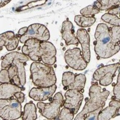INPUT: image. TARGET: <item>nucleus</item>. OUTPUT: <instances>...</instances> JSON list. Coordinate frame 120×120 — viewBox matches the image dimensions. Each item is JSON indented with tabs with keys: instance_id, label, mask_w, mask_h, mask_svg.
Returning a JSON list of instances; mask_svg holds the SVG:
<instances>
[{
	"instance_id": "obj_1",
	"label": "nucleus",
	"mask_w": 120,
	"mask_h": 120,
	"mask_svg": "<svg viewBox=\"0 0 120 120\" xmlns=\"http://www.w3.org/2000/svg\"><path fill=\"white\" fill-rule=\"evenodd\" d=\"M94 50L102 58L111 57L120 50V26L109 27L106 24H98L95 33Z\"/></svg>"
},
{
	"instance_id": "obj_2",
	"label": "nucleus",
	"mask_w": 120,
	"mask_h": 120,
	"mask_svg": "<svg viewBox=\"0 0 120 120\" xmlns=\"http://www.w3.org/2000/svg\"><path fill=\"white\" fill-rule=\"evenodd\" d=\"M22 48L24 54L36 62H42L48 65L54 64L56 62L57 51L54 45L47 41H41L31 38L24 43Z\"/></svg>"
},
{
	"instance_id": "obj_3",
	"label": "nucleus",
	"mask_w": 120,
	"mask_h": 120,
	"mask_svg": "<svg viewBox=\"0 0 120 120\" xmlns=\"http://www.w3.org/2000/svg\"><path fill=\"white\" fill-rule=\"evenodd\" d=\"M92 84L89 90L90 99L86 102L84 108L75 117V120H84L88 113L98 109L100 107H104L105 102L110 94L109 91L105 88L101 92V88L98 84Z\"/></svg>"
},
{
	"instance_id": "obj_4",
	"label": "nucleus",
	"mask_w": 120,
	"mask_h": 120,
	"mask_svg": "<svg viewBox=\"0 0 120 120\" xmlns=\"http://www.w3.org/2000/svg\"><path fill=\"white\" fill-rule=\"evenodd\" d=\"M30 71L33 83L36 86L49 87L57 82L54 70L50 65L34 61L31 65Z\"/></svg>"
},
{
	"instance_id": "obj_5",
	"label": "nucleus",
	"mask_w": 120,
	"mask_h": 120,
	"mask_svg": "<svg viewBox=\"0 0 120 120\" xmlns=\"http://www.w3.org/2000/svg\"><path fill=\"white\" fill-rule=\"evenodd\" d=\"M51 101L49 103L38 102L37 106L39 109V112L43 116L50 120L56 119L58 117L60 108L64 104L62 94L60 92L56 93Z\"/></svg>"
},
{
	"instance_id": "obj_6",
	"label": "nucleus",
	"mask_w": 120,
	"mask_h": 120,
	"mask_svg": "<svg viewBox=\"0 0 120 120\" xmlns=\"http://www.w3.org/2000/svg\"><path fill=\"white\" fill-rule=\"evenodd\" d=\"M22 106L15 99H0V117L6 120H16L22 116Z\"/></svg>"
},
{
	"instance_id": "obj_7",
	"label": "nucleus",
	"mask_w": 120,
	"mask_h": 120,
	"mask_svg": "<svg viewBox=\"0 0 120 120\" xmlns=\"http://www.w3.org/2000/svg\"><path fill=\"white\" fill-rule=\"evenodd\" d=\"M50 38V32L48 29L43 24L35 23L27 27L24 34L20 36V41L22 43H24L26 41L31 38L44 41H48Z\"/></svg>"
},
{
	"instance_id": "obj_8",
	"label": "nucleus",
	"mask_w": 120,
	"mask_h": 120,
	"mask_svg": "<svg viewBox=\"0 0 120 120\" xmlns=\"http://www.w3.org/2000/svg\"><path fill=\"white\" fill-rule=\"evenodd\" d=\"M119 67V63L103 66L95 71L93 78L96 81H99L101 85L108 86L112 83L115 73Z\"/></svg>"
},
{
	"instance_id": "obj_9",
	"label": "nucleus",
	"mask_w": 120,
	"mask_h": 120,
	"mask_svg": "<svg viewBox=\"0 0 120 120\" xmlns=\"http://www.w3.org/2000/svg\"><path fill=\"white\" fill-rule=\"evenodd\" d=\"M64 57L67 64L76 70H83L87 67L88 63L84 59L79 48L70 49L66 51Z\"/></svg>"
},
{
	"instance_id": "obj_10",
	"label": "nucleus",
	"mask_w": 120,
	"mask_h": 120,
	"mask_svg": "<svg viewBox=\"0 0 120 120\" xmlns=\"http://www.w3.org/2000/svg\"><path fill=\"white\" fill-rule=\"evenodd\" d=\"M64 107L70 109L74 115L77 114L82 104L84 96L76 89L68 90L65 94Z\"/></svg>"
},
{
	"instance_id": "obj_11",
	"label": "nucleus",
	"mask_w": 120,
	"mask_h": 120,
	"mask_svg": "<svg viewBox=\"0 0 120 120\" xmlns=\"http://www.w3.org/2000/svg\"><path fill=\"white\" fill-rule=\"evenodd\" d=\"M57 88L55 84L49 87L33 88L30 90L29 96L35 101H45L53 95Z\"/></svg>"
},
{
	"instance_id": "obj_12",
	"label": "nucleus",
	"mask_w": 120,
	"mask_h": 120,
	"mask_svg": "<svg viewBox=\"0 0 120 120\" xmlns=\"http://www.w3.org/2000/svg\"><path fill=\"white\" fill-rule=\"evenodd\" d=\"M77 38L81 45L83 56L86 61L88 63L90 58V35L86 29L81 28L79 29L77 31Z\"/></svg>"
},
{
	"instance_id": "obj_13",
	"label": "nucleus",
	"mask_w": 120,
	"mask_h": 120,
	"mask_svg": "<svg viewBox=\"0 0 120 120\" xmlns=\"http://www.w3.org/2000/svg\"><path fill=\"white\" fill-rule=\"evenodd\" d=\"M74 28L71 22L65 20L63 22L61 33L67 45H78V40L74 34Z\"/></svg>"
},
{
	"instance_id": "obj_14",
	"label": "nucleus",
	"mask_w": 120,
	"mask_h": 120,
	"mask_svg": "<svg viewBox=\"0 0 120 120\" xmlns=\"http://www.w3.org/2000/svg\"><path fill=\"white\" fill-rule=\"evenodd\" d=\"M120 101L112 100L109 106L103 110L99 114L98 120H109L120 115Z\"/></svg>"
},
{
	"instance_id": "obj_15",
	"label": "nucleus",
	"mask_w": 120,
	"mask_h": 120,
	"mask_svg": "<svg viewBox=\"0 0 120 120\" xmlns=\"http://www.w3.org/2000/svg\"><path fill=\"white\" fill-rule=\"evenodd\" d=\"M19 40L14 33L8 31L0 34V47L5 46L9 51L15 50L18 45Z\"/></svg>"
},
{
	"instance_id": "obj_16",
	"label": "nucleus",
	"mask_w": 120,
	"mask_h": 120,
	"mask_svg": "<svg viewBox=\"0 0 120 120\" xmlns=\"http://www.w3.org/2000/svg\"><path fill=\"white\" fill-rule=\"evenodd\" d=\"M22 91L21 87L11 83H2L0 85V99H11L15 93Z\"/></svg>"
},
{
	"instance_id": "obj_17",
	"label": "nucleus",
	"mask_w": 120,
	"mask_h": 120,
	"mask_svg": "<svg viewBox=\"0 0 120 120\" xmlns=\"http://www.w3.org/2000/svg\"><path fill=\"white\" fill-rule=\"evenodd\" d=\"M29 60L27 56L22 58H17L13 61L12 64L16 66L18 69L19 77L20 80L21 86H23L26 82L25 69L24 68L25 63Z\"/></svg>"
},
{
	"instance_id": "obj_18",
	"label": "nucleus",
	"mask_w": 120,
	"mask_h": 120,
	"mask_svg": "<svg viewBox=\"0 0 120 120\" xmlns=\"http://www.w3.org/2000/svg\"><path fill=\"white\" fill-rule=\"evenodd\" d=\"M37 109L35 104L32 102L27 103L25 105L22 119L34 120L37 119Z\"/></svg>"
},
{
	"instance_id": "obj_19",
	"label": "nucleus",
	"mask_w": 120,
	"mask_h": 120,
	"mask_svg": "<svg viewBox=\"0 0 120 120\" xmlns=\"http://www.w3.org/2000/svg\"><path fill=\"white\" fill-rule=\"evenodd\" d=\"M86 81V77L84 74H80L75 76V79L72 84L67 87L69 90L76 89L81 91L84 89Z\"/></svg>"
},
{
	"instance_id": "obj_20",
	"label": "nucleus",
	"mask_w": 120,
	"mask_h": 120,
	"mask_svg": "<svg viewBox=\"0 0 120 120\" xmlns=\"http://www.w3.org/2000/svg\"><path fill=\"white\" fill-rule=\"evenodd\" d=\"M26 55L23 53H20L18 52H12L6 54L3 59L1 66L4 68L9 67L12 64L13 61L17 58H22L25 57Z\"/></svg>"
},
{
	"instance_id": "obj_21",
	"label": "nucleus",
	"mask_w": 120,
	"mask_h": 120,
	"mask_svg": "<svg viewBox=\"0 0 120 120\" xmlns=\"http://www.w3.org/2000/svg\"><path fill=\"white\" fill-rule=\"evenodd\" d=\"M74 20L78 26L85 28L93 25L96 21V19L94 17L77 15L75 16Z\"/></svg>"
},
{
	"instance_id": "obj_22",
	"label": "nucleus",
	"mask_w": 120,
	"mask_h": 120,
	"mask_svg": "<svg viewBox=\"0 0 120 120\" xmlns=\"http://www.w3.org/2000/svg\"><path fill=\"white\" fill-rule=\"evenodd\" d=\"M8 71L11 80V83L18 86H21L20 80L19 77L18 68L16 66L11 64L9 67Z\"/></svg>"
},
{
	"instance_id": "obj_23",
	"label": "nucleus",
	"mask_w": 120,
	"mask_h": 120,
	"mask_svg": "<svg viewBox=\"0 0 120 120\" xmlns=\"http://www.w3.org/2000/svg\"><path fill=\"white\" fill-rule=\"evenodd\" d=\"M101 19L105 22L111 25L114 26H120V19L116 15L107 13L103 15Z\"/></svg>"
},
{
	"instance_id": "obj_24",
	"label": "nucleus",
	"mask_w": 120,
	"mask_h": 120,
	"mask_svg": "<svg viewBox=\"0 0 120 120\" xmlns=\"http://www.w3.org/2000/svg\"><path fill=\"white\" fill-rule=\"evenodd\" d=\"M75 76L73 72H66L63 74L62 84L64 87H68L72 84L75 79Z\"/></svg>"
},
{
	"instance_id": "obj_25",
	"label": "nucleus",
	"mask_w": 120,
	"mask_h": 120,
	"mask_svg": "<svg viewBox=\"0 0 120 120\" xmlns=\"http://www.w3.org/2000/svg\"><path fill=\"white\" fill-rule=\"evenodd\" d=\"M74 114L70 109L64 108L58 116V119L60 120H72L74 117Z\"/></svg>"
},
{
	"instance_id": "obj_26",
	"label": "nucleus",
	"mask_w": 120,
	"mask_h": 120,
	"mask_svg": "<svg viewBox=\"0 0 120 120\" xmlns=\"http://www.w3.org/2000/svg\"><path fill=\"white\" fill-rule=\"evenodd\" d=\"M0 83H11L8 71L6 69H2L0 71Z\"/></svg>"
},
{
	"instance_id": "obj_27",
	"label": "nucleus",
	"mask_w": 120,
	"mask_h": 120,
	"mask_svg": "<svg viewBox=\"0 0 120 120\" xmlns=\"http://www.w3.org/2000/svg\"><path fill=\"white\" fill-rule=\"evenodd\" d=\"M119 0H102L101 6L99 8L100 9L105 10L112 6L114 5L118 2Z\"/></svg>"
},
{
	"instance_id": "obj_28",
	"label": "nucleus",
	"mask_w": 120,
	"mask_h": 120,
	"mask_svg": "<svg viewBox=\"0 0 120 120\" xmlns=\"http://www.w3.org/2000/svg\"><path fill=\"white\" fill-rule=\"evenodd\" d=\"M99 12L98 10L95 9L92 6H89L82 9L81 11V13L83 15H90L97 14Z\"/></svg>"
},
{
	"instance_id": "obj_29",
	"label": "nucleus",
	"mask_w": 120,
	"mask_h": 120,
	"mask_svg": "<svg viewBox=\"0 0 120 120\" xmlns=\"http://www.w3.org/2000/svg\"><path fill=\"white\" fill-rule=\"evenodd\" d=\"M103 107H100L97 109L88 113L84 120H98V117L100 111L102 109Z\"/></svg>"
},
{
	"instance_id": "obj_30",
	"label": "nucleus",
	"mask_w": 120,
	"mask_h": 120,
	"mask_svg": "<svg viewBox=\"0 0 120 120\" xmlns=\"http://www.w3.org/2000/svg\"><path fill=\"white\" fill-rule=\"evenodd\" d=\"M113 94L116 97V99L120 101V74L119 72L117 82L116 85H115L113 90Z\"/></svg>"
},
{
	"instance_id": "obj_31",
	"label": "nucleus",
	"mask_w": 120,
	"mask_h": 120,
	"mask_svg": "<svg viewBox=\"0 0 120 120\" xmlns=\"http://www.w3.org/2000/svg\"><path fill=\"white\" fill-rule=\"evenodd\" d=\"M14 96L16 97L18 101L21 104L22 103H23L24 101L25 95L23 93L21 92H19L15 93V94L14 95Z\"/></svg>"
},
{
	"instance_id": "obj_32",
	"label": "nucleus",
	"mask_w": 120,
	"mask_h": 120,
	"mask_svg": "<svg viewBox=\"0 0 120 120\" xmlns=\"http://www.w3.org/2000/svg\"><path fill=\"white\" fill-rule=\"evenodd\" d=\"M11 0H0V8L4 7L9 4Z\"/></svg>"
},
{
	"instance_id": "obj_33",
	"label": "nucleus",
	"mask_w": 120,
	"mask_h": 120,
	"mask_svg": "<svg viewBox=\"0 0 120 120\" xmlns=\"http://www.w3.org/2000/svg\"><path fill=\"white\" fill-rule=\"evenodd\" d=\"M27 27H23L21 28L18 31V34L20 36L23 35L25 33L26 31L27 30Z\"/></svg>"
}]
</instances>
